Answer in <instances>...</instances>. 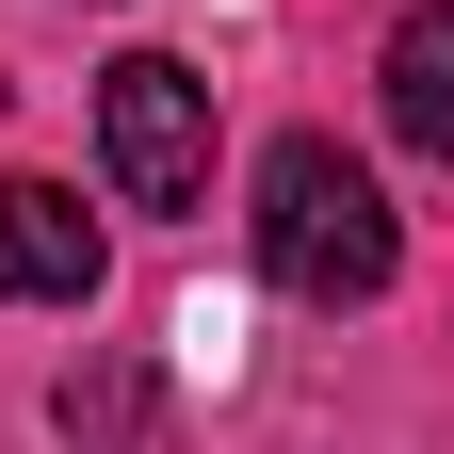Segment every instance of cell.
<instances>
[{
  "label": "cell",
  "instance_id": "obj_1",
  "mask_svg": "<svg viewBox=\"0 0 454 454\" xmlns=\"http://www.w3.org/2000/svg\"><path fill=\"white\" fill-rule=\"evenodd\" d=\"M260 276H276V293H309V309H373L389 276H406V227H389L373 162H340L325 130L260 146Z\"/></svg>",
  "mask_w": 454,
  "mask_h": 454
},
{
  "label": "cell",
  "instance_id": "obj_3",
  "mask_svg": "<svg viewBox=\"0 0 454 454\" xmlns=\"http://www.w3.org/2000/svg\"><path fill=\"white\" fill-rule=\"evenodd\" d=\"M98 276H114V244L66 179H0V293L17 309H98Z\"/></svg>",
  "mask_w": 454,
  "mask_h": 454
},
{
  "label": "cell",
  "instance_id": "obj_4",
  "mask_svg": "<svg viewBox=\"0 0 454 454\" xmlns=\"http://www.w3.org/2000/svg\"><path fill=\"white\" fill-rule=\"evenodd\" d=\"M49 422H66V454H179V406H162L146 357H82L49 389Z\"/></svg>",
  "mask_w": 454,
  "mask_h": 454
},
{
  "label": "cell",
  "instance_id": "obj_5",
  "mask_svg": "<svg viewBox=\"0 0 454 454\" xmlns=\"http://www.w3.org/2000/svg\"><path fill=\"white\" fill-rule=\"evenodd\" d=\"M373 82H389V130H406L422 162H454V0H422V17L389 33V66H373Z\"/></svg>",
  "mask_w": 454,
  "mask_h": 454
},
{
  "label": "cell",
  "instance_id": "obj_2",
  "mask_svg": "<svg viewBox=\"0 0 454 454\" xmlns=\"http://www.w3.org/2000/svg\"><path fill=\"white\" fill-rule=\"evenodd\" d=\"M98 162H114L130 211H195L211 195V82L179 49H130V66L98 82Z\"/></svg>",
  "mask_w": 454,
  "mask_h": 454
}]
</instances>
